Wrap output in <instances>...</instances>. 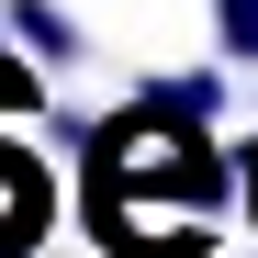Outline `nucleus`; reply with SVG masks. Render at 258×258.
Here are the masks:
<instances>
[{
  "label": "nucleus",
  "mask_w": 258,
  "mask_h": 258,
  "mask_svg": "<svg viewBox=\"0 0 258 258\" xmlns=\"http://www.w3.org/2000/svg\"><path fill=\"white\" fill-rule=\"evenodd\" d=\"M213 34H225V56H258V0H213Z\"/></svg>",
  "instance_id": "obj_5"
},
{
  "label": "nucleus",
  "mask_w": 258,
  "mask_h": 258,
  "mask_svg": "<svg viewBox=\"0 0 258 258\" xmlns=\"http://www.w3.org/2000/svg\"><path fill=\"white\" fill-rule=\"evenodd\" d=\"M0 23H12V45H34V56H79V23L56 12V0H12Z\"/></svg>",
  "instance_id": "obj_4"
},
{
  "label": "nucleus",
  "mask_w": 258,
  "mask_h": 258,
  "mask_svg": "<svg viewBox=\"0 0 258 258\" xmlns=\"http://www.w3.org/2000/svg\"><path fill=\"white\" fill-rule=\"evenodd\" d=\"M34 236H45V168L0 146V247H34Z\"/></svg>",
  "instance_id": "obj_2"
},
{
  "label": "nucleus",
  "mask_w": 258,
  "mask_h": 258,
  "mask_svg": "<svg viewBox=\"0 0 258 258\" xmlns=\"http://www.w3.org/2000/svg\"><path fill=\"white\" fill-rule=\"evenodd\" d=\"M225 202L236 157L213 146V123H168L146 101L123 123H90V225L112 258H202Z\"/></svg>",
  "instance_id": "obj_1"
},
{
  "label": "nucleus",
  "mask_w": 258,
  "mask_h": 258,
  "mask_svg": "<svg viewBox=\"0 0 258 258\" xmlns=\"http://www.w3.org/2000/svg\"><path fill=\"white\" fill-rule=\"evenodd\" d=\"M135 101L168 112V123H213V112H225V79H213V68H180V79H146Z\"/></svg>",
  "instance_id": "obj_3"
}]
</instances>
